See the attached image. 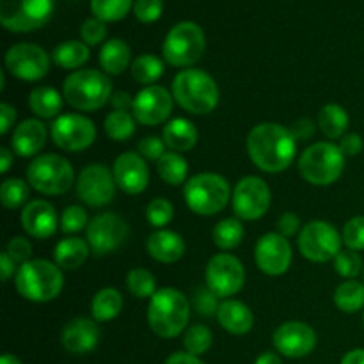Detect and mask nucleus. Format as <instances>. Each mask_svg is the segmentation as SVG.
Here are the masks:
<instances>
[{
  "mask_svg": "<svg viewBox=\"0 0 364 364\" xmlns=\"http://www.w3.org/2000/svg\"><path fill=\"white\" fill-rule=\"evenodd\" d=\"M146 219L156 230H166L167 224L174 219L173 203L166 198H155L146 206Z\"/></svg>",
  "mask_w": 364,
  "mask_h": 364,
  "instance_id": "obj_43",
  "label": "nucleus"
},
{
  "mask_svg": "<svg viewBox=\"0 0 364 364\" xmlns=\"http://www.w3.org/2000/svg\"><path fill=\"white\" fill-rule=\"evenodd\" d=\"M21 226L25 233L38 240L50 238L60 226V220L57 219V212L48 201L45 199H34L23 206L21 212Z\"/></svg>",
  "mask_w": 364,
  "mask_h": 364,
  "instance_id": "obj_22",
  "label": "nucleus"
},
{
  "mask_svg": "<svg viewBox=\"0 0 364 364\" xmlns=\"http://www.w3.org/2000/svg\"><path fill=\"white\" fill-rule=\"evenodd\" d=\"M255 262L267 276H283L291 265V245L281 233H267L255 247Z\"/></svg>",
  "mask_w": 364,
  "mask_h": 364,
  "instance_id": "obj_19",
  "label": "nucleus"
},
{
  "mask_svg": "<svg viewBox=\"0 0 364 364\" xmlns=\"http://www.w3.org/2000/svg\"><path fill=\"white\" fill-rule=\"evenodd\" d=\"M6 68L13 77L38 82L50 71V55L34 43H18L6 53Z\"/></svg>",
  "mask_w": 364,
  "mask_h": 364,
  "instance_id": "obj_17",
  "label": "nucleus"
},
{
  "mask_svg": "<svg viewBox=\"0 0 364 364\" xmlns=\"http://www.w3.org/2000/svg\"><path fill=\"white\" fill-rule=\"evenodd\" d=\"M87 212L82 206L71 205L68 208H64L63 215H60V230H63V233L73 235L82 230H87Z\"/></svg>",
  "mask_w": 364,
  "mask_h": 364,
  "instance_id": "obj_45",
  "label": "nucleus"
},
{
  "mask_svg": "<svg viewBox=\"0 0 364 364\" xmlns=\"http://www.w3.org/2000/svg\"><path fill=\"white\" fill-rule=\"evenodd\" d=\"M146 249H148V255L155 262L169 265V263H176L183 258L185 242L176 231L156 230L155 233L149 235L148 242H146Z\"/></svg>",
  "mask_w": 364,
  "mask_h": 364,
  "instance_id": "obj_25",
  "label": "nucleus"
},
{
  "mask_svg": "<svg viewBox=\"0 0 364 364\" xmlns=\"http://www.w3.org/2000/svg\"><path fill=\"white\" fill-rule=\"evenodd\" d=\"M0 364H21V361L16 358V355L4 354L2 358H0Z\"/></svg>",
  "mask_w": 364,
  "mask_h": 364,
  "instance_id": "obj_62",
  "label": "nucleus"
},
{
  "mask_svg": "<svg viewBox=\"0 0 364 364\" xmlns=\"http://www.w3.org/2000/svg\"><path fill=\"white\" fill-rule=\"evenodd\" d=\"M27 181L34 191L45 196L66 194L75 183L73 166L55 153L38 155L27 169Z\"/></svg>",
  "mask_w": 364,
  "mask_h": 364,
  "instance_id": "obj_8",
  "label": "nucleus"
},
{
  "mask_svg": "<svg viewBox=\"0 0 364 364\" xmlns=\"http://www.w3.org/2000/svg\"><path fill=\"white\" fill-rule=\"evenodd\" d=\"M299 230H302L301 219H299L295 213L287 212L279 217V220H277V233H281L283 237H294V235L299 233Z\"/></svg>",
  "mask_w": 364,
  "mask_h": 364,
  "instance_id": "obj_52",
  "label": "nucleus"
},
{
  "mask_svg": "<svg viewBox=\"0 0 364 364\" xmlns=\"http://www.w3.org/2000/svg\"><path fill=\"white\" fill-rule=\"evenodd\" d=\"M217 322L224 331L235 336H244L255 326V315L247 304L235 299H226L220 302L217 311Z\"/></svg>",
  "mask_w": 364,
  "mask_h": 364,
  "instance_id": "obj_26",
  "label": "nucleus"
},
{
  "mask_svg": "<svg viewBox=\"0 0 364 364\" xmlns=\"http://www.w3.org/2000/svg\"><path fill=\"white\" fill-rule=\"evenodd\" d=\"M341 364H364V348H355L345 354Z\"/></svg>",
  "mask_w": 364,
  "mask_h": 364,
  "instance_id": "obj_59",
  "label": "nucleus"
},
{
  "mask_svg": "<svg viewBox=\"0 0 364 364\" xmlns=\"http://www.w3.org/2000/svg\"><path fill=\"white\" fill-rule=\"evenodd\" d=\"M343 237L326 220H311L299 233V251L313 263H327L341 252Z\"/></svg>",
  "mask_w": 364,
  "mask_h": 364,
  "instance_id": "obj_11",
  "label": "nucleus"
},
{
  "mask_svg": "<svg viewBox=\"0 0 364 364\" xmlns=\"http://www.w3.org/2000/svg\"><path fill=\"white\" fill-rule=\"evenodd\" d=\"M343 244L350 251H364V215L352 217L343 226Z\"/></svg>",
  "mask_w": 364,
  "mask_h": 364,
  "instance_id": "obj_46",
  "label": "nucleus"
},
{
  "mask_svg": "<svg viewBox=\"0 0 364 364\" xmlns=\"http://www.w3.org/2000/svg\"><path fill=\"white\" fill-rule=\"evenodd\" d=\"M52 60L64 70L77 71L89 60V46L84 41H77V39L64 41L53 48Z\"/></svg>",
  "mask_w": 364,
  "mask_h": 364,
  "instance_id": "obj_33",
  "label": "nucleus"
},
{
  "mask_svg": "<svg viewBox=\"0 0 364 364\" xmlns=\"http://www.w3.org/2000/svg\"><path fill=\"white\" fill-rule=\"evenodd\" d=\"M14 270H18V269H16V263L13 262V258H11L6 251L0 252V274H2L4 283H7V281L11 279V276L14 274Z\"/></svg>",
  "mask_w": 364,
  "mask_h": 364,
  "instance_id": "obj_57",
  "label": "nucleus"
},
{
  "mask_svg": "<svg viewBox=\"0 0 364 364\" xmlns=\"http://www.w3.org/2000/svg\"><path fill=\"white\" fill-rule=\"evenodd\" d=\"M255 364H283V361H281L279 355L274 354V352H263V354L258 355Z\"/></svg>",
  "mask_w": 364,
  "mask_h": 364,
  "instance_id": "obj_61",
  "label": "nucleus"
},
{
  "mask_svg": "<svg viewBox=\"0 0 364 364\" xmlns=\"http://www.w3.org/2000/svg\"><path fill=\"white\" fill-rule=\"evenodd\" d=\"M212 237L217 247L223 249V251H231V249L238 247L244 240V226L237 217H228V219L219 220L215 224Z\"/></svg>",
  "mask_w": 364,
  "mask_h": 364,
  "instance_id": "obj_36",
  "label": "nucleus"
},
{
  "mask_svg": "<svg viewBox=\"0 0 364 364\" xmlns=\"http://www.w3.org/2000/svg\"><path fill=\"white\" fill-rule=\"evenodd\" d=\"M173 96L188 114L206 116L219 105L220 91L212 75L198 68H188L174 77Z\"/></svg>",
  "mask_w": 364,
  "mask_h": 364,
  "instance_id": "obj_2",
  "label": "nucleus"
},
{
  "mask_svg": "<svg viewBox=\"0 0 364 364\" xmlns=\"http://www.w3.org/2000/svg\"><path fill=\"white\" fill-rule=\"evenodd\" d=\"M164 70H166V66H164L162 59L153 55V53L139 55L130 66L134 80L139 82V84H142L144 87H148V85H155V82L164 75Z\"/></svg>",
  "mask_w": 364,
  "mask_h": 364,
  "instance_id": "obj_37",
  "label": "nucleus"
},
{
  "mask_svg": "<svg viewBox=\"0 0 364 364\" xmlns=\"http://www.w3.org/2000/svg\"><path fill=\"white\" fill-rule=\"evenodd\" d=\"M89 255H91V247H89L87 240L78 237H68L57 242L55 249H53V262L64 270H77L87 262Z\"/></svg>",
  "mask_w": 364,
  "mask_h": 364,
  "instance_id": "obj_28",
  "label": "nucleus"
},
{
  "mask_svg": "<svg viewBox=\"0 0 364 364\" xmlns=\"http://www.w3.org/2000/svg\"><path fill=\"white\" fill-rule=\"evenodd\" d=\"M123 311V295L116 288H102L91 302V315L96 322H110Z\"/></svg>",
  "mask_w": 364,
  "mask_h": 364,
  "instance_id": "obj_32",
  "label": "nucleus"
},
{
  "mask_svg": "<svg viewBox=\"0 0 364 364\" xmlns=\"http://www.w3.org/2000/svg\"><path fill=\"white\" fill-rule=\"evenodd\" d=\"M212 341H213L212 331H210L206 326H201V323L191 326L187 331H185V336H183L185 352L196 355V358L206 354V352L210 350V347H212Z\"/></svg>",
  "mask_w": 364,
  "mask_h": 364,
  "instance_id": "obj_42",
  "label": "nucleus"
},
{
  "mask_svg": "<svg viewBox=\"0 0 364 364\" xmlns=\"http://www.w3.org/2000/svg\"><path fill=\"white\" fill-rule=\"evenodd\" d=\"M134 0H91L95 18L102 21H119L134 7Z\"/></svg>",
  "mask_w": 364,
  "mask_h": 364,
  "instance_id": "obj_41",
  "label": "nucleus"
},
{
  "mask_svg": "<svg viewBox=\"0 0 364 364\" xmlns=\"http://www.w3.org/2000/svg\"><path fill=\"white\" fill-rule=\"evenodd\" d=\"M63 98L64 96L57 89L50 87V85H39V87L32 89L28 95V107L41 119H53V117H59L60 109H63Z\"/></svg>",
  "mask_w": 364,
  "mask_h": 364,
  "instance_id": "obj_30",
  "label": "nucleus"
},
{
  "mask_svg": "<svg viewBox=\"0 0 364 364\" xmlns=\"http://www.w3.org/2000/svg\"><path fill=\"white\" fill-rule=\"evenodd\" d=\"M183 198L191 212H194L196 215L210 217L223 212L233 194L224 176L215 173H199L187 180Z\"/></svg>",
  "mask_w": 364,
  "mask_h": 364,
  "instance_id": "obj_6",
  "label": "nucleus"
},
{
  "mask_svg": "<svg viewBox=\"0 0 364 364\" xmlns=\"http://www.w3.org/2000/svg\"><path fill=\"white\" fill-rule=\"evenodd\" d=\"M162 139L171 151L185 153L196 148L199 141V132L191 119L174 117V119L167 121L166 127H164Z\"/></svg>",
  "mask_w": 364,
  "mask_h": 364,
  "instance_id": "obj_27",
  "label": "nucleus"
},
{
  "mask_svg": "<svg viewBox=\"0 0 364 364\" xmlns=\"http://www.w3.org/2000/svg\"><path fill=\"white\" fill-rule=\"evenodd\" d=\"M132 53L130 46L123 41V39H109L103 43L102 50H100V66H102L103 73L107 75H121L127 71L128 64H130Z\"/></svg>",
  "mask_w": 364,
  "mask_h": 364,
  "instance_id": "obj_29",
  "label": "nucleus"
},
{
  "mask_svg": "<svg viewBox=\"0 0 364 364\" xmlns=\"http://www.w3.org/2000/svg\"><path fill=\"white\" fill-rule=\"evenodd\" d=\"M219 297L210 288H199L194 294V309L201 316H217L219 311Z\"/></svg>",
  "mask_w": 364,
  "mask_h": 364,
  "instance_id": "obj_48",
  "label": "nucleus"
},
{
  "mask_svg": "<svg viewBox=\"0 0 364 364\" xmlns=\"http://www.w3.org/2000/svg\"><path fill=\"white\" fill-rule=\"evenodd\" d=\"M80 36L82 41L87 46L100 45V43L107 38L105 21L98 20V18H87V20L80 25Z\"/></svg>",
  "mask_w": 364,
  "mask_h": 364,
  "instance_id": "obj_47",
  "label": "nucleus"
},
{
  "mask_svg": "<svg viewBox=\"0 0 364 364\" xmlns=\"http://www.w3.org/2000/svg\"><path fill=\"white\" fill-rule=\"evenodd\" d=\"M128 235H130V228L123 217L112 212H103L89 220L85 240L92 255L107 256L112 251H117L124 244Z\"/></svg>",
  "mask_w": 364,
  "mask_h": 364,
  "instance_id": "obj_12",
  "label": "nucleus"
},
{
  "mask_svg": "<svg viewBox=\"0 0 364 364\" xmlns=\"http://www.w3.org/2000/svg\"><path fill=\"white\" fill-rule=\"evenodd\" d=\"M110 103H112L114 110H128L134 105V98L124 91H114Z\"/></svg>",
  "mask_w": 364,
  "mask_h": 364,
  "instance_id": "obj_56",
  "label": "nucleus"
},
{
  "mask_svg": "<svg viewBox=\"0 0 364 364\" xmlns=\"http://www.w3.org/2000/svg\"><path fill=\"white\" fill-rule=\"evenodd\" d=\"M334 269H336L338 276L345 277V279H355L359 274L363 272V259L361 256L358 255L355 251H341L340 255L334 258Z\"/></svg>",
  "mask_w": 364,
  "mask_h": 364,
  "instance_id": "obj_44",
  "label": "nucleus"
},
{
  "mask_svg": "<svg viewBox=\"0 0 364 364\" xmlns=\"http://www.w3.org/2000/svg\"><path fill=\"white\" fill-rule=\"evenodd\" d=\"M247 153L251 162L263 173L287 171L297 155V141L290 128L279 123H259L249 132Z\"/></svg>",
  "mask_w": 364,
  "mask_h": 364,
  "instance_id": "obj_1",
  "label": "nucleus"
},
{
  "mask_svg": "<svg viewBox=\"0 0 364 364\" xmlns=\"http://www.w3.org/2000/svg\"><path fill=\"white\" fill-rule=\"evenodd\" d=\"M363 274H364V270H363Z\"/></svg>",
  "mask_w": 364,
  "mask_h": 364,
  "instance_id": "obj_64",
  "label": "nucleus"
},
{
  "mask_svg": "<svg viewBox=\"0 0 364 364\" xmlns=\"http://www.w3.org/2000/svg\"><path fill=\"white\" fill-rule=\"evenodd\" d=\"M166 364H205L199 358L188 354V352H176L171 358H167Z\"/></svg>",
  "mask_w": 364,
  "mask_h": 364,
  "instance_id": "obj_58",
  "label": "nucleus"
},
{
  "mask_svg": "<svg viewBox=\"0 0 364 364\" xmlns=\"http://www.w3.org/2000/svg\"><path fill=\"white\" fill-rule=\"evenodd\" d=\"M114 180L128 196H139L148 188L149 169L146 159L135 151L121 153L114 162Z\"/></svg>",
  "mask_w": 364,
  "mask_h": 364,
  "instance_id": "obj_21",
  "label": "nucleus"
},
{
  "mask_svg": "<svg viewBox=\"0 0 364 364\" xmlns=\"http://www.w3.org/2000/svg\"><path fill=\"white\" fill-rule=\"evenodd\" d=\"M63 96L68 105L80 112H95L112 98V84L103 71L77 70L66 77Z\"/></svg>",
  "mask_w": 364,
  "mask_h": 364,
  "instance_id": "obj_5",
  "label": "nucleus"
},
{
  "mask_svg": "<svg viewBox=\"0 0 364 364\" xmlns=\"http://www.w3.org/2000/svg\"><path fill=\"white\" fill-rule=\"evenodd\" d=\"M13 156L14 151H11L9 148H0V160H2V164H0V173L6 174L9 171L11 164H13Z\"/></svg>",
  "mask_w": 364,
  "mask_h": 364,
  "instance_id": "obj_60",
  "label": "nucleus"
},
{
  "mask_svg": "<svg viewBox=\"0 0 364 364\" xmlns=\"http://www.w3.org/2000/svg\"><path fill=\"white\" fill-rule=\"evenodd\" d=\"M340 149L341 153L345 155V159H350V156H358L359 153L363 151L364 148V142L363 137L359 134H347L341 137L340 141Z\"/></svg>",
  "mask_w": 364,
  "mask_h": 364,
  "instance_id": "obj_53",
  "label": "nucleus"
},
{
  "mask_svg": "<svg viewBox=\"0 0 364 364\" xmlns=\"http://www.w3.org/2000/svg\"><path fill=\"white\" fill-rule=\"evenodd\" d=\"M345 169V155L333 142H315L302 151L299 173L315 187L336 183Z\"/></svg>",
  "mask_w": 364,
  "mask_h": 364,
  "instance_id": "obj_7",
  "label": "nucleus"
},
{
  "mask_svg": "<svg viewBox=\"0 0 364 364\" xmlns=\"http://www.w3.org/2000/svg\"><path fill=\"white\" fill-rule=\"evenodd\" d=\"M206 288L219 299H230L244 288L245 269L238 258L228 252H220L210 258L205 270Z\"/></svg>",
  "mask_w": 364,
  "mask_h": 364,
  "instance_id": "obj_13",
  "label": "nucleus"
},
{
  "mask_svg": "<svg viewBox=\"0 0 364 364\" xmlns=\"http://www.w3.org/2000/svg\"><path fill=\"white\" fill-rule=\"evenodd\" d=\"M164 4L162 0H135L134 13L142 23H153L162 16Z\"/></svg>",
  "mask_w": 364,
  "mask_h": 364,
  "instance_id": "obj_49",
  "label": "nucleus"
},
{
  "mask_svg": "<svg viewBox=\"0 0 364 364\" xmlns=\"http://www.w3.org/2000/svg\"><path fill=\"white\" fill-rule=\"evenodd\" d=\"M290 132L294 134L295 141L306 142L315 135V123L309 117H301V119L291 124Z\"/></svg>",
  "mask_w": 364,
  "mask_h": 364,
  "instance_id": "obj_54",
  "label": "nucleus"
},
{
  "mask_svg": "<svg viewBox=\"0 0 364 364\" xmlns=\"http://www.w3.org/2000/svg\"><path fill=\"white\" fill-rule=\"evenodd\" d=\"M191 318V302L176 288H160L149 299V329L164 340L180 336Z\"/></svg>",
  "mask_w": 364,
  "mask_h": 364,
  "instance_id": "obj_3",
  "label": "nucleus"
},
{
  "mask_svg": "<svg viewBox=\"0 0 364 364\" xmlns=\"http://www.w3.org/2000/svg\"><path fill=\"white\" fill-rule=\"evenodd\" d=\"M274 347L290 359H301L311 354L316 347V333L311 326L299 320L281 323L274 333Z\"/></svg>",
  "mask_w": 364,
  "mask_h": 364,
  "instance_id": "obj_20",
  "label": "nucleus"
},
{
  "mask_svg": "<svg viewBox=\"0 0 364 364\" xmlns=\"http://www.w3.org/2000/svg\"><path fill=\"white\" fill-rule=\"evenodd\" d=\"M348 123H350V117L348 112L338 103H327L320 109L318 112V127L322 130V134L326 135L331 141H336L341 139L347 132Z\"/></svg>",
  "mask_w": 364,
  "mask_h": 364,
  "instance_id": "obj_31",
  "label": "nucleus"
},
{
  "mask_svg": "<svg viewBox=\"0 0 364 364\" xmlns=\"http://www.w3.org/2000/svg\"><path fill=\"white\" fill-rule=\"evenodd\" d=\"M14 121H16V109L9 103H2L0 105V134H9L11 128L14 127Z\"/></svg>",
  "mask_w": 364,
  "mask_h": 364,
  "instance_id": "obj_55",
  "label": "nucleus"
},
{
  "mask_svg": "<svg viewBox=\"0 0 364 364\" xmlns=\"http://www.w3.org/2000/svg\"><path fill=\"white\" fill-rule=\"evenodd\" d=\"M156 171L159 176L166 181L167 185L178 187L181 183H187L188 162L176 151H167L162 159L156 162Z\"/></svg>",
  "mask_w": 364,
  "mask_h": 364,
  "instance_id": "obj_35",
  "label": "nucleus"
},
{
  "mask_svg": "<svg viewBox=\"0 0 364 364\" xmlns=\"http://www.w3.org/2000/svg\"><path fill=\"white\" fill-rule=\"evenodd\" d=\"M103 128L109 139L124 142L135 134V117L128 110H112L103 121Z\"/></svg>",
  "mask_w": 364,
  "mask_h": 364,
  "instance_id": "obj_38",
  "label": "nucleus"
},
{
  "mask_svg": "<svg viewBox=\"0 0 364 364\" xmlns=\"http://www.w3.org/2000/svg\"><path fill=\"white\" fill-rule=\"evenodd\" d=\"M55 0H0V23L11 32L38 31L48 23Z\"/></svg>",
  "mask_w": 364,
  "mask_h": 364,
  "instance_id": "obj_10",
  "label": "nucleus"
},
{
  "mask_svg": "<svg viewBox=\"0 0 364 364\" xmlns=\"http://www.w3.org/2000/svg\"><path fill=\"white\" fill-rule=\"evenodd\" d=\"M50 135L57 148L64 151H84L95 142L96 127L82 114H60L50 127Z\"/></svg>",
  "mask_w": 364,
  "mask_h": 364,
  "instance_id": "obj_15",
  "label": "nucleus"
},
{
  "mask_svg": "<svg viewBox=\"0 0 364 364\" xmlns=\"http://www.w3.org/2000/svg\"><path fill=\"white\" fill-rule=\"evenodd\" d=\"M231 203L237 219L258 220L269 212L272 205V192L262 178L245 176L235 185Z\"/></svg>",
  "mask_w": 364,
  "mask_h": 364,
  "instance_id": "obj_14",
  "label": "nucleus"
},
{
  "mask_svg": "<svg viewBox=\"0 0 364 364\" xmlns=\"http://www.w3.org/2000/svg\"><path fill=\"white\" fill-rule=\"evenodd\" d=\"M6 252L11 256V258H13L14 263H20V265H23V263L31 262L32 245L27 238L14 237V238H11L9 244H7Z\"/></svg>",
  "mask_w": 364,
  "mask_h": 364,
  "instance_id": "obj_51",
  "label": "nucleus"
},
{
  "mask_svg": "<svg viewBox=\"0 0 364 364\" xmlns=\"http://www.w3.org/2000/svg\"><path fill=\"white\" fill-rule=\"evenodd\" d=\"M174 96L162 85H148L135 95L132 114L135 121L146 127H156L169 119Z\"/></svg>",
  "mask_w": 364,
  "mask_h": 364,
  "instance_id": "obj_18",
  "label": "nucleus"
},
{
  "mask_svg": "<svg viewBox=\"0 0 364 364\" xmlns=\"http://www.w3.org/2000/svg\"><path fill=\"white\" fill-rule=\"evenodd\" d=\"M206 48L203 28L194 21H180L166 36L164 59L174 68H188L198 63Z\"/></svg>",
  "mask_w": 364,
  "mask_h": 364,
  "instance_id": "obj_9",
  "label": "nucleus"
},
{
  "mask_svg": "<svg viewBox=\"0 0 364 364\" xmlns=\"http://www.w3.org/2000/svg\"><path fill=\"white\" fill-rule=\"evenodd\" d=\"M14 287L25 301L45 304L63 291V269L48 259H31L16 270Z\"/></svg>",
  "mask_w": 364,
  "mask_h": 364,
  "instance_id": "obj_4",
  "label": "nucleus"
},
{
  "mask_svg": "<svg viewBox=\"0 0 364 364\" xmlns=\"http://www.w3.org/2000/svg\"><path fill=\"white\" fill-rule=\"evenodd\" d=\"M363 323H364V313H363Z\"/></svg>",
  "mask_w": 364,
  "mask_h": 364,
  "instance_id": "obj_63",
  "label": "nucleus"
},
{
  "mask_svg": "<svg viewBox=\"0 0 364 364\" xmlns=\"http://www.w3.org/2000/svg\"><path fill=\"white\" fill-rule=\"evenodd\" d=\"M127 288L134 297L151 299L156 294V279L148 269L135 267L127 274Z\"/></svg>",
  "mask_w": 364,
  "mask_h": 364,
  "instance_id": "obj_40",
  "label": "nucleus"
},
{
  "mask_svg": "<svg viewBox=\"0 0 364 364\" xmlns=\"http://www.w3.org/2000/svg\"><path fill=\"white\" fill-rule=\"evenodd\" d=\"M114 173L103 164H91L84 167L77 178V196L91 208L107 206L116 196Z\"/></svg>",
  "mask_w": 364,
  "mask_h": 364,
  "instance_id": "obj_16",
  "label": "nucleus"
},
{
  "mask_svg": "<svg viewBox=\"0 0 364 364\" xmlns=\"http://www.w3.org/2000/svg\"><path fill=\"white\" fill-rule=\"evenodd\" d=\"M46 137H48V132L43 121L25 119L14 128L11 148L21 159H28V156L36 159V155H39V151L45 148Z\"/></svg>",
  "mask_w": 364,
  "mask_h": 364,
  "instance_id": "obj_24",
  "label": "nucleus"
},
{
  "mask_svg": "<svg viewBox=\"0 0 364 364\" xmlns=\"http://www.w3.org/2000/svg\"><path fill=\"white\" fill-rule=\"evenodd\" d=\"M28 196H31L28 181L20 180V178H7L0 185V201L7 210H16L27 205Z\"/></svg>",
  "mask_w": 364,
  "mask_h": 364,
  "instance_id": "obj_39",
  "label": "nucleus"
},
{
  "mask_svg": "<svg viewBox=\"0 0 364 364\" xmlns=\"http://www.w3.org/2000/svg\"><path fill=\"white\" fill-rule=\"evenodd\" d=\"M166 142L164 139L156 137V135H149V137H144L137 144L139 155L144 156L146 160H153V162H159L164 155H166Z\"/></svg>",
  "mask_w": 364,
  "mask_h": 364,
  "instance_id": "obj_50",
  "label": "nucleus"
},
{
  "mask_svg": "<svg viewBox=\"0 0 364 364\" xmlns=\"http://www.w3.org/2000/svg\"><path fill=\"white\" fill-rule=\"evenodd\" d=\"M334 304L347 315L361 311L364 308V284L355 279H347L334 290Z\"/></svg>",
  "mask_w": 364,
  "mask_h": 364,
  "instance_id": "obj_34",
  "label": "nucleus"
},
{
  "mask_svg": "<svg viewBox=\"0 0 364 364\" xmlns=\"http://www.w3.org/2000/svg\"><path fill=\"white\" fill-rule=\"evenodd\" d=\"M60 341L70 354H89L95 350L100 341V329L96 326V320L84 318V316L71 320L63 329Z\"/></svg>",
  "mask_w": 364,
  "mask_h": 364,
  "instance_id": "obj_23",
  "label": "nucleus"
}]
</instances>
